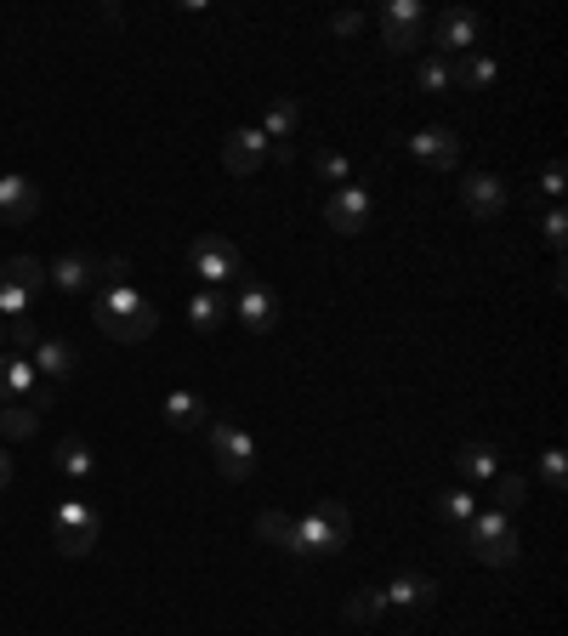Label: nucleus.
<instances>
[{"label":"nucleus","instance_id":"43","mask_svg":"<svg viewBox=\"0 0 568 636\" xmlns=\"http://www.w3.org/2000/svg\"><path fill=\"white\" fill-rule=\"evenodd\" d=\"M18 393H12V381H7V364H0V410H12Z\"/></svg>","mask_w":568,"mask_h":636},{"label":"nucleus","instance_id":"37","mask_svg":"<svg viewBox=\"0 0 568 636\" xmlns=\"http://www.w3.org/2000/svg\"><path fill=\"white\" fill-rule=\"evenodd\" d=\"M7 335H12V347H23V353H34V341H40L34 319H12V324H7Z\"/></svg>","mask_w":568,"mask_h":636},{"label":"nucleus","instance_id":"32","mask_svg":"<svg viewBox=\"0 0 568 636\" xmlns=\"http://www.w3.org/2000/svg\"><path fill=\"white\" fill-rule=\"evenodd\" d=\"M438 512H444L449 523H466L471 512H478V495H471V488H449V495L438 501Z\"/></svg>","mask_w":568,"mask_h":636},{"label":"nucleus","instance_id":"15","mask_svg":"<svg viewBox=\"0 0 568 636\" xmlns=\"http://www.w3.org/2000/svg\"><path fill=\"white\" fill-rule=\"evenodd\" d=\"M0 284H12V290H23V296L34 302L40 290L52 284V279H45V262H40V256H7V262H0Z\"/></svg>","mask_w":568,"mask_h":636},{"label":"nucleus","instance_id":"28","mask_svg":"<svg viewBox=\"0 0 568 636\" xmlns=\"http://www.w3.org/2000/svg\"><path fill=\"white\" fill-rule=\"evenodd\" d=\"M415 85H420V91H449V85H455V63L433 52V58L415 69Z\"/></svg>","mask_w":568,"mask_h":636},{"label":"nucleus","instance_id":"9","mask_svg":"<svg viewBox=\"0 0 568 636\" xmlns=\"http://www.w3.org/2000/svg\"><path fill=\"white\" fill-rule=\"evenodd\" d=\"M267 149H273V142H267V137H262L256 125L233 131V137L222 142V171H227V176H251V171H262Z\"/></svg>","mask_w":568,"mask_h":636},{"label":"nucleus","instance_id":"21","mask_svg":"<svg viewBox=\"0 0 568 636\" xmlns=\"http://www.w3.org/2000/svg\"><path fill=\"white\" fill-rule=\"evenodd\" d=\"M256 541H267L278 552H296V517L291 512H262L256 517Z\"/></svg>","mask_w":568,"mask_h":636},{"label":"nucleus","instance_id":"35","mask_svg":"<svg viewBox=\"0 0 568 636\" xmlns=\"http://www.w3.org/2000/svg\"><path fill=\"white\" fill-rule=\"evenodd\" d=\"M29 307H34V302L23 296V290H12V284H0V319H7V324H12V319H29Z\"/></svg>","mask_w":568,"mask_h":636},{"label":"nucleus","instance_id":"2","mask_svg":"<svg viewBox=\"0 0 568 636\" xmlns=\"http://www.w3.org/2000/svg\"><path fill=\"white\" fill-rule=\"evenodd\" d=\"M353 541V517L342 501H318L307 517H296V557L318 552V557H336Z\"/></svg>","mask_w":568,"mask_h":636},{"label":"nucleus","instance_id":"18","mask_svg":"<svg viewBox=\"0 0 568 636\" xmlns=\"http://www.w3.org/2000/svg\"><path fill=\"white\" fill-rule=\"evenodd\" d=\"M165 421H171V426H182V432H194V426H205V421H211V404H205L200 393H187V386H176V393L165 398Z\"/></svg>","mask_w":568,"mask_h":636},{"label":"nucleus","instance_id":"27","mask_svg":"<svg viewBox=\"0 0 568 636\" xmlns=\"http://www.w3.org/2000/svg\"><path fill=\"white\" fill-rule=\"evenodd\" d=\"M34 426H40V415L29 410V398H18L12 410H0V432H7L12 444H23V437H34Z\"/></svg>","mask_w":568,"mask_h":636},{"label":"nucleus","instance_id":"12","mask_svg":"<svg viewBox=\"0 0 568 636\" xmlns=\"http://www.w3.org/2000/svg\"><path fill=\"white\" fill-rule=\"evenodd\" d=\"M478 40H484V23L471 18V12H444V18H438V34H433L438 58H449V52H471Z\"/></svg>","mask_w":568,"mask_h":636},{"label":"nucleus","instance_id":"3","mask_svg":"<svg viewBox=\"0 0 568 636\" xmlns=\"http://www.w3.org/2000/svg\"><path fill=\"white\" fill-rule=\"evenodd\" d=\"M205 444H211L222 477L245 483V477L256 472V437H251L245 426H233V421H205Z\"/></svg>","mask_w":568,"mask_h":636},{"label":"nucleus","instance_id":"25","mask_svg":"<svg viewBox=\"0 0 568 636\" xmlns=\"http://www.w3.org/2000/svg\"><path fill=\"white\" fill-rule=\"evenodd\" d=\"M58 472L63 477H91V472H98V455H91L80 437H63V444H58Z\"/></svg>","mask_w":568,"mask_h":636},{"label":"nucleus","instance_id":"7","mask_svg":"<svg viewBox=\"0 0 568 636\" xmlns=\"http://www.w3.org/2000/svg\"><path fill=\"white\" fill-rule=\"evenodd\" d=\"M409 154H415L426 171H433V176H444V171L460 165V137H455L449 125H426V131L409 137Z\"/></svg>","mask_w":568,"mask_h":636},{"label":"nucleus","instance_id":"10","mask_svg":"<svg viewBox=\"0 0 568 636\" xmlns=\"http://www.w3.org/2000/svg\"><path fill=\"white\" fill-rule=\"evenodd\" d=\"M34 211H40V188L29 176H0V222L23 228V222H34Z\"/></svg>","mask_w":568,"mask_h":636},{"label":"nucleus","instance_id":"22","mask_svg":"<svg viewBox=\"0 0 568 636\" xmlns=\"http://www.w3.org/2000/svg\"><path fill=\"white\" fill-rule=\"evenodd\" d=\"M500 80V69H495V58H484V52H466V63L455 69V85H466V91H489Z\"/></svg>","mask_w":568,"mask_h":636},{"label":"nucleus","instance_id":"13","mask_svg":"<svg viewBox=\"0 0 568 636\" xmlns=\"http://www.w3.org/2000/svg\"><path fill=\"white\" fill-rule=\"evenodd\" d=\"M500 534H511V512H495V506H484V512H471V517L460 523V546H466V552H478V546L500 541Z\"/></svg>","mask_w":568,"mask_h":636},{"label":"nucleus","instance_id":"34","mask_svg":"<svg viewBox=\"0 0 568 636\" xmlns=\"http://www.w3.org/2000/svg\"><path fill=\"white\" fill-rule=\"evenodd\" d=\"M540 472H546V488H551V495H562V483H568V461H562V450H546V455H540Z\"/></svg>","mask_w":568,"mask_h":636},{"label":"nucleus","instance_id":"30","mask_svg":"<svg viewBox=\"0 0 568 636\" xmlns=\"http://www.w3.org/2000/svg\"><path fill=\"white\" fill-rule=\"evenodd\" d=\"M382 29H420V0H387Z\"/></svg>","mask_w":568,"mask_h":636},{"label":"nucleus","instance_id":"42","mask_svg":"<svg viewBox=\"0 0 568 636\" xmlns=\"http://www.w3.org/2000/svg\"><path fill=\"white\" fill-rule=\"evenodd\" d=\"M52 398H58L52 386H34V393H29V410H34V415H40V410H52Z\"/></svg>","mask_w":568,"mask_h":636},{"label":"nucleus","instance_id":"24","mask_svg":"<svg viewBox=\"0 0 568 636\" xmlns=\"http://www.w3.org/2000/svg\"><path fill=\"white\" fill-rule=\"evenodd\" d=\"M382 608H387V597L375 592V585H358V592L342 603V614H347L353 625H375V619H382Z\"/></svg>","mask_w":568,"mask_h":636},{"label":"nucleus","instance_id":"11","mask_svg":"<svg viewBox=\"0 0 568 636\" xmlns=\"http://www.w3.org/2000/svg\"><path fill=\"white\" fill-rule=\"evenodd\" d=\"M29 364H34V375H52V381L80 375V353H74V341H63V335H40Z\"/></svg>","mask_w":568,"mask_h":636},{"label":"nucleus","instance_id":"5","mask_svg":"<svg viewBox=\"0 0 568 636\" xmlns=\"http://www.w3.org/2000/svg\"><path fill=\"white\" fill-rule=\"evenodd\" d=\"M187 267H194V273H200L211 290L245 273V262H240V244H233V239H222V233H200L194 244H187Z\"/></svg>","mask_w":568,"mask_h":636},{"label":"nucleus","instance_id":"8","mask_svg":"<svg viewBox=\"0 0 568 636\" xmlns=\"http://www.w3.org/2000/svg\"><path fill=\"white\" fill-rule=\"evenodd\" d=\"M506 200H511V188H506V176H495V171L466 176V182H460V205H466V216H478V222L500 216Z\"/></svg>","mask_w":568,"mask_h":636},{"label":"nucleus","instance_id":"23","mask_svg":"<svg viewBox=\"0 0 568 636\" xmlns=\"http://www.w3.org/2000/svg\"><path fill=\"white\" fill-rule=\"evenodd\" d=\"M222 319H227V302L216 296V290H200V296L187 302V324H194L200 335H211V330H216Z\"/></svg>","mask_w":568,"mask_h":636},{"label":"nucleus","instance_id":"38","mask_svg":"<svg viewBox=\"0 0 568 636\" xmlns=\"http://www.w3.org/2000/svg\"><path fill=\"white\" fill-rule=\"evenodd\" d=\"M540 193H546V200H562V188H568V176H562V165H546L540 171V182H535Z\"/></svg>","mask_w":568,"mask_h":636},{"label":"nucleus","instance_id":"31","mask_svg":"<svg viewBox=\"0 0 568 636\" xmlns=\"http://www.w3.org/2000/svg\"><path fill=\"white\" fill-rule=\"evenodd\" d=\"M0 364H7L12 393H18V398H29V393H34V364H29L23 353H0Z\"/></svg>","mask_w":568,"mask_h":636},{"label":"nucleus","instance_id":"6","mask_svg":"<svg viewBox=\"0 0 568 636\" xmlns=\"http://www.w3.org/2000/svg\"><path fill=\"white\" fill-rule=\"evenodd\" d=\"M369 216H375V200H369V188H358V182L336 188V193L324 200V222L336 228V233H364Z\"/></svg>","mask_w":568,"mask_h":636},{"label":"nucleus","instance_id":"26","mask_svg":"<svg viewBox=\"0 0 568 636\" xmlns=\"http://www.w3.org/2000/svg\"><path fill=\"white\" fill-rule=\"evenodd\" d=\"M471 557H478V563H489V568H511L517 557H524V541H517V528H511V534H500V541L478 546V552H471Z\"/></svg>","mask_w":568,"mask_h":636},{"label":"nucleus","instance_id":"36","mask_svg":"<svg viewBox=\"0 0 568 636\" xmlns=\"http://www.w3.org/2000/svg\"><path fill=\"white\" fill-rule=\"evenodd\" d=\"M540 233H546V244H551V251H562V239H568V216H562V205L540 216Z\"/></svg>","mask_w":568,"mask_h":636},{"label":"nucleus","instance_id":"17","mask_svg":"<svg viewBox=\"0 0 568 636\" xmlns=\"http://www.w3.org/2000/svg\"><path fill=\"white\" fill-rule=\"evenodd\" d=\"M240 319H245L256 335H267V330L278 324V302H273V290H262V284H245V290H240Z\"/></svg>","mask_w":568,"mask_h":636},{"label":"nucleus","instance_id":"40","mask_svg":"<svg viewBox=\"0 0 568 636\" xmlns=\"http://www.w3.org/2000/svg\"><path fill=\"white\" fill-rule=\"evenodd\" d=\"M329 29H336V34H358L364 29V12H336V18H329Z\"/></svg>","mask_w":568,"mask_h":636},{"label":"nucleus","instance_id":"41","mask_svg":"<svg viewBox=\"0 0 568 636\" xmlns=\"http://www.w3.org/2000/svg\"><path fill=\"white\" fill-rule=\"evenodd\" d=\"M267 160H273V165H291V160H296V142H273Z\"/></svg>","mask_w":568,"mask_h":636},{"label":"nucleus","instance_id":"33","mask_svg":"<svg viewBox=\"0 0 568 636\" xmlns=\"http://www.w3.org/2000/svg\"><path fill=\"white\" fill-rule=\"evenodd\" d=\"M313 165H318V176H324V182H342V188L353 182V165H347L336 149H318V160H313Z\"/></svg>","mask_w":568,"mask_h":636},{"label":"nucleus","instance_id":"39","mask_svg":"<svg viewBox=\"0 0 568 636\" xmlns=\"http://www.w3.org/2000/svg\"><path fill=\"white\" fill-rule=\"evenodd\" d=\"M98 273H103L109 284H131V279H125V273H131V262H125V256H109V262H103Z\"/></svg>","mask_w":568,"mask_h":636},{"label":"nucleus","instance_id":"44","mask_svg":"<svg viewBox=\"0 0 568 636\" xmlns=\"http://www.w3.org/2000/svg\"><path fill=\"white\" fill-rule=\"evenodd\" d=\"M12 477H18V472H12V455L0 450V495H7V488H12Z\"/></svg>","mask_w":568,"mask_h":636},{"label":"nucleus","instance_id":"45","mask_svg":"<svg viewBox=\"0 0 568 636\" xmlns=\"http://www.w3.org/2000/svg\"><path fill=\"white\" fill-rule=\"evenodd\" d=\"M0 341H7V330H0Z\"/></svg>","mask_w":568,"mask_h":636},{"label":"nucleus","instance_id":"29","mask_svg":"<svg viewBox=\"0 0 568 636\" xmlns=\"http://www.w3.org/2000/svg\"><path fill=\"white\" fill-rule=\"evenodd\" d=\"M524 495H529V483L517 477V472H500L495 477V512H517V506H524Z\"/></svg>","mask_w":568,"mask_h":636},{"label":"nucleus","instance_id":"1","mask_svg":"<svg viewBox=\"0 0 568 636\" xmlns=\"http://www.w3.org/2000/svg\"><path fill=\"white\" fill-rule=\"evenodd\" d=\"M91 319H98V330L109 341H125V347H131V341H149L160 330V307L149 296H136L131 284H109L98 296V307H91Z\"/></svg>","mask_w":568,"mask_h":636},{"label":"nucleus","instance_id":"16","mask_svg":"<svg viewBox=\"0 0 568 636\" xmlns=\"http://www.w3.org/2000/svg\"><path fill=\"white\" fill-rule=\"evenodd\" d=\"M45 279H52V290H63V296H80V290H91V279H98V262L91 256H63L45 267Z\"/></svg>","mask_w":568,"mask_h":636},{"label":"nucleus","instance_id":"4","mask_svg":"<svg viewBox=\"0 0 568 636\" xmlns=\"http://www.w3.org/2000/svg\"><path fill=\"white\" fill-rule=\"evenodd\" d=\"M98 534H103V517L91 512L85 501H63V506L52 512V546H58L63 557H85L91 546H98Z\"/></svg>","mask_w":568,"mask_h":636},{"label":"nucleus","instance_id":"19","mask_svg":"<svg viewBox=\"0 0 568 636\" xmlns=\"http://www.w3.org/2000/svg\"><path fill=\"white\" fill-rule=\"evenodd\" d=\"M455 466H460L466 477H478V483H495V477H500V450H495V444H460Z\"/></svg>","mask_w":568,"mask_h":636},{"label":"nucleus","instance_id":"20","mask_svg":"<svg viewBox=\"0 0 568 636\" xmlns=\"http://www.w3.org/2000/svg\"><path fill=\"white\" fill-rule=\"evenodd\" d=\"M296 125H302L296 97H278V103L267 109V120H262V137H267V142H291V137H296Z\"/></svg>","mask_w":568,"mask_h":636},{"label":"nucleus","instance_id":"14","mask_svg":"<svg viewBox=\"0 0 568 636\" xmlns=\"http://www.w3.org/2000/svg\"><path fill=\"white\" fill-rule=\"evenodd\" d=\"M438 592H444V585H438L433 574H398L382 597L398 603V608H426V603H438Z\"/></svg>","mask_w":568,"mask_h":636}]
</instances>
